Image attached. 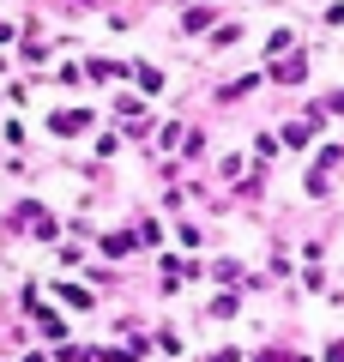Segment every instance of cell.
<instances>
[{"label":"cell","instance_id":"cell-1","mask_svg":"<svg viewBox=\"0 0 344 362\" xmlns=\"http://www.w3.org/2000/svg\"><path fill=\"white\" fill-rule=\"evenodd\" d=\"M49 127L67 133V139H79V133L91 127V115H85V109H61V115H49Z\"/></svg>","mask_w":344,"mask_h":362},{"label":"cell","instance_id":"cell-2","mask_svg":"<svg viewBox=\"0 0 344 362\" xmlns=\"http://www.w3.org/2000/svg\"><path fill=\"white\" fill-rule=\"evenodd\" d=\"M18 223H30V235H42V242L55 235V218H49L42 206H25V211H18Z\"/></svg>","mask_w":344,"mask_h":362},{"label":"cell","instance_id":"cell-3","mask_svg":"<svg viewBox=\"0 0 344 362\" xmlns=\"http://www.w3.org/2000/svg\"><path fill=\"white\" fill-rule=\"evenodd\" d=\"M133 78H139V90H145V97H157V90H164V73H157V66H133Z\"/></svg>","mask_w":344,"mask_h":362},{"label":"cell","instance_id":"cell-4","mask_svg":"<svg viewBox=\"0 0 344 362\" xmlns=\"http://www.w3.org/2000/svg\"><path fill=\"white\" fill-rule=\"evenodd\" d=\"M37 326H42L49 338H61V332H67V326H61V314H55V308H37Z\"/></svg>","mask_w":344,"mask_h":362},{"label":"cell","instance_id":"cell-5","mask_svg":"<svg viewBox=\"0 0 344 362\" xmlns=\"http://www.w3.org/2000/svg\"><path fill=\"white\" fill-rule=\"evenodd\" d=\"M127 247H133V235H121V230L103 235V254H127Z\"/></svg>","mask_w":344,"mask_h":362},{"label":"cell","instance_id":"cell-6","mask_svg":"<svg viewBox=\"0 0 344 362\" xmlns=\"http://www.w3.org/2000/svg\"><path fill=\"white\" fill-rule=\"evenodd\" d=\"M308 133H314V127H308V121H296V127H284V145H308Z\"/></svg>","mask_w":344,"mask_h":362},{"label":"cell","instance_id":"cell-7","mask_svg":"<svg viewBox=\"0 0 344 362\" xmlns=\"http://www.w3.org/2000/svg\"><path fill=\"white\" fill-rule=\"evenodd\" d=\"M61 296L73 302V308H91V290H79V284H61Z\"/></svg>","mask_w":344,"mask_h":362},{"label":"cell","instance_id":"cell-8","mask_svg":"<svg viewBox=\"0 0 344 362\" xmlns=\"http://www.w3.org/2000/svg\"><path fill=\"white\" fill-rule=\"evenodd\" d=\"M212 362H242V350H217V356Z\"/></svg>","mask_w":344,"mask_h":362},{"label":"cell","instance_id":"cell-9","mask_svg":"<svg viewBox=\"0 0 344 362\" xmlns=\"http://www.w3.org/2000/svg\"><path fill=\"white\" fill-rule=\"evenodd\" d=\"M254 362H284V356H272V350H266V356H254Z\"/></svg>","mask_w":344,"mask_h":362}]
</instances>
